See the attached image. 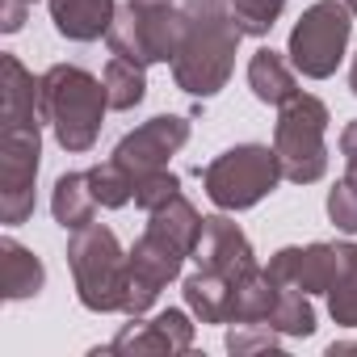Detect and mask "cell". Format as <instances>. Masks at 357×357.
Listing matches in <instances>:
<instances>
[{
	"mask_svg": "<svg viewBox=\"0 0 357 357\" xmlns=\"http://www.w3.org/2000/svg\"><path fill=\"white\" fill-rule=\"evenodd\" d=\"M328 219L336 231L357 236V160H344V176L328 190Z\"/></svg>",
	"mask_w": 357,
	"mask_h": 357,
	"instance_id": "27",
	"label": "cell"
},
{
	"mask_svg": "<svg viewBox=\"0 0 357 357\" xmlns=\"http://www.w3.org/2000/svg\"><path fill=\"white\" fill-rule=\"evenodd\" d=\"M30 5H34V0H30Z\"/></svg>",
	"mask_w": 357,
	"mask_h": 357,
	"instance_id": "35",
	"label": "cell"
},
{
	"mask_svg": "<svg viewBox=\"0 0 357 357\" xmlns=\"http://www.w3.org/2000/svg\"><path fill=\"white\" fill-rule=\"evenodd\" d=\"M55 34L68 43H97L109 34V22L118 13L114 0H47Z\"/></svg>",
	"mask_w": 357,
	"mask_h": 357,
	"instance_id": "15",
	"label": "cell"
},
{
	"mask_svg": "<svg viewBox=\"0 0 357 357\" xmlns=\"http://www.w3.org/2000/svg\"><path fill=\"white\" fill-rule=\"evenodd\" d=\"M227 5H231L236 26L244 30V38H265L278 26L286 0H227Z\"/></svg>",
	"mask_w": 357,
	"mask_h": 357,
	"instance_id": "28",
	"label": "cell"
},
{
	"mask_svg": "<svg viewBox=\"0 0 357 357\" xmlns=\"http://www.w3.org/2000/svg\"><path fill=\"white\" fill-rule=\"evenodd\" d=\"M328 105L315 93H294L290 101L278 105V122H273V151L282 164V176L294 185H315L328 172Z\"/></svg>",
	"mask_w": 357,
	"mask_h": 357,
	"instance_id": "4",
	"label": "cell"
},
{
	"mask_svg": "<svg viewBox=\"0 0 357 357\" xmlns=\"http://www.w3.org/2000/svg\"><path fill=\"white\" fill-rule=\"evenodd\" d=\"M89 185H93V198H97L105 211H122L126 202H135V176H130L114 155L89 168Z\"/></svg>",
	"mask_w": 357,
	"mask_h": 357,
	"instance_id": "25",
	"label": "cell"
},
{
	"mask_svg": "<svg viewBox=\"0 0 357 357\" xmlns=\"http://www.w3.org/2000/svg\"><path fill=\"white\" fill-rule=\"evenodd\" d=\"M101 80H105V97H109V109H135L143 97H147V68L143 63H130V59H122V55H114L109 63H105V72H101Z\"/></svg>",
	"mask_w": 357,
	"mask_h": 357,
	"instance_id": "23",
	"label": "cell"
},
{
	"mask_svg": "<svg viewBox=\"0 0 357 357\" xmlns=\"http://www.w3.org/2000/svg\"><path fill=\"white\" fill-rule=\"evenodd\" d=\"M43 286H47V265L26 244L5 236L0 240V294L9 303H22V298H34Z\"/></svg>",
	"mask_w": 357,
	"mask_h": 357,
	"instance_id": "16",
	"label": "cell"
},
{
	"mask_svg": "<svg viewBox=\"0 0 357 357\" xmlns=\"http://www.w3.org/2000/svg\"><path fill=\"white\" fill-rule=\"evenodd\" d=\"M349 34H353V13H349L344 0H315L294 22L286 55H290L298 76L328 80L349 51Z\"/></svg>",
	"mask_w": 357,
	"mask_h": 357,
	"instance_id": "7",
	"label": "cell"
},
{
	"mask_svg": "<svg viewBox=\"0 0 357 357\" xmlns=\"http://www.w3.org/2000/svg\"><path fill=\"white\" fill-rule=\"evenodd\" d=\"M194 349V319L190 307H164L160 315L143 319L130 315V324H122V332L105 344V353H122V357H139V353H190Z\"/></svg>",
	"mask_w": 357,
	"mask_h": 357,
	"instance_id": "11",
	"label": "cell"
},
{
	"mask_svg": "<svg viewBox=\"0 0 357 357\" xmlns=\"http://www.w3.org/2000/svg\"><path fill=\"white\" fill-rule=\"evenodd\" d=\"M269 324H273L286 340H303V336H311V332H315V307H311V294L282 286V294H278V303H273V311H269Z\"/></svg>",
	"mask_w": 357,
	"mask_h": 357,
	"instance_id": "24",
	"label": "cell"
},
{
	"mask_svg": "<svg viewBox=\"0 0 357 357\" xmlns=\"http://www.w3.org/2000/svg\"><path fill=\"white\" fill-rule=\"evenodd\" d=\"M349 89H353V97H357V55H353V63H349Z\"/></svg>",
	"mask_w": 357,
	"mask_h": 357,
	"instance_id": "33",
	"label": "cell"
},
{
	"mask_svg": "<svg viewBox=\"0 0 357 357\" xmlns=\"http://www.w3.org/2000/svg\"><path fill=\"white\" fill-rule=\"evenodd\" d=\"M190 257H194L198 269H211V273L231 278V282L257 265V252H252L248 236L240 231V223L231 219V211H219V215L202 219V231H198Z\"/></svg>",
	"mask_w": 357,
	"mask_h": 357,
	"instance_id": "12",
	"label": "cell"
},
{
	"mask_svg": "<svg viewBox=\"0 0 357 357\" xmlns=\"http://www.w3.org/2000/svg\"><path fill=\"white\" fill-rule=\"evenodd\" d=\"M185 307L198 324H227V303H231V278H219L211 269H194L181 282Z\"/></svg>",
	"mask_w": 357,
	"mask_h": 357,
	"instance_id": "21",
	"label": "cell"
},
{
	"mask_svg": "<svg viewBox=\"0 0 357 357\" xmlns=\"http://www.w3.org/2000/svg\"><path fill=\"white\" fill-rule=\"evenodd\" d=\"M202 219H206V215H198V206H194L185 194H176V198H168L164 206L147 211V227L160 231V236H168L176 248H185V252H194V240H198V231H202Z\"/></svg>",
	"mask_w": 357,
	"mask_h": 357,
	"instance_id": "22",
	"label": "cell"
},
{
	"mask_svg": "<svg viewBox=\"0 0 357 357\" xmlns=\"http://www.w3.org/2000/svg\"><path fill=\"white\" fill-rule=\"evenodd\" d=\"M185 257H190L185 248H176L168 236H160V231L147 227L130 244V282H126V307H122V315H143L160 298V290L181 273Z\"/></svg>",
	"mask_w": 357,
	"mask_h": 357,
	"instance_id": "9",
	"label": "cell"
},
{
	"mask_svg": "<svg viewBox=\"0 0 357 357\" xmlns=\"http://www.w3.org/2000/svg\"><path fill=\"white\" fill-rule=\"evenodd\" d=\"M97 198H93V185H89V172H63L55 190H51V215L63 231H80L97 219Z\"/></svg>",
	"mask_w": 357,
	"mask_h": 357,
	"instance_id": "19",
	"label": "cell"
},
{
	"mask_svg": "<svg viewBox=\"0 0 357 357\" xmlns=\"http://www.w3.org/2000/svg\"><path fill=\"white\" fill-rule=\"evenodd\" d=\"M185 9L181 0L176 5H164V9H135V5H122L109 22V55H122L130 63H172L176 51H181V38H185Z\"/></svg>",
	"mask_w": 357,
	"mask_h": 357,
	"instance_id": "6",
	"label": "cell"
},
{
	"mask_svg": "<svg viewBox=\"0 0 357 357\" xmlns=\"http://www.w3.org/2000/svg\"><path fill=\"white\" fill-rule=\"evenodd\" d=\"M344 5H349V13H353V17H357V0H344Z\"/></svg>",
	"mask_w": 357,
	"mask_h": 357,
	"instance_id": "34",
	"label": "cell"
},
{
	"mask_svg": "<svg viewBox=\"0 0 357 357\" xmlns=\"http://www.w3.org/2000/svg\"><path fill=\"white\" fill-rule=\"evenodd\" d=\"M176 194H181V176L168 172V168H155V172H147V176L135 181V206L139 211H155Z\"/></svg>",
	"mask_w": 357,
	"mask_h": 357,
	"instance_id": "29",
	"label": "cell"
},
{
	"mask_svg": "<svg viewBox=\"0 0 357 357\" xmlns=\"http://www.w3.org/2000/svg\"><path fill=\"white\" fill-rule=\"evenodd\" d=\"M332 248H336V265L328 282V315L340 328H357V244L340 240Z\"/></svg>",
	"mask_w": 357,
	"mask_h": 357,
	"instance_id": "20",
	"label": "cell"
},
{
	"mask_svg": "<svg viewBox=\"0 0 357 357\" xmlns=\"http://www.w3.org/2000/svg\"><path fill=\"white\" fill-rule=\"evenodd\" d=\"M68 265L76 282V298L93 315H114L126 307V282H130V252L118 244L114 227L89 223L72 231L68 240Z\"/></svg>",
	"mask_w": 357,
	"mask_h": 357,
	"instance_id": "3",
	"label": "cell"
},
{
	"mask_svg": "<svg viewBox=\"0 0 357 357\" xmlns=\"http://www.w3.org/2000/svg\"><path fill=\"white\" fill-rule=\"evenodd\" d=\"M47 122H0V223L22 227L34 215V181Z\"/></svg>",
	"mask_w": 357,
	"mask_h": 357,
	"instance_id": "8",
	"label": "cell"
},
{
	"mask_svg": "<svg viewBox=\"0 0 357 357\" xmlns=\"http://www.w3.org/2000/svg\"><path fill=\"white\" fill-rule=\"evenodd\" d=\"M185 143H190V118H181V114H155V118L139 122L130 135L118 139L114 160L139 181V176H147L155 168H168V160L181 151Z\"/></svg>",
	"mask_w": 357,
	"mask_h": 357,
	"instance_id": "10",
	"label": "cell"
},
{
	"mask_svg": "<svg viewBox=\"0 0 357 357\" xmlns=\"http://www.w3.org/2000/svg\"><path fill=\"white\" fill-rule=\"evenodd\" d=\"M248 89H252V97H257L261 105H282V101H290V97L298 93L294 63H290L282 51H273V47L252 51V59H248Z\"/></svg>",
	"mask_w": 357,
	"mask_h": 357,
	"instance_id": "17",
	"label": "cell"
},
{
	"mask_svg": "<svg viewBox=\"0 0 357 357\" xmlns=\"http://www.w3.org/2000/svg\"><path fill=\"white\" fill-rule=\"evenodd\" d=\"M340 155L344 160H357V118L340 130Z\"/></svg>",
	"mask_w": 357,
	"mask_h": 357,
	"instance_id": "31",
	"label": "cell"
},
{
	"mask_svg": "<svg viewBox=\"0 0 357 357\" xmlns=\"http://www.w3.org/2000/svg\"><path fill=\"white\" fill-rule=\"evenodd\" d=\"M38 105H43V122L51 126L55 143L68 155H84V151H93V143L101 135L109 97H105V80H97L89 68L51 63L43 72Z\"/></svg>",
	"mask_w": 357,
	"mask_h": 357,
	"instance_id": "2",
	"label": "cell"
},
{
	"mask_svg": "<svg viewBox=\"0 0 357 357\" xmlns=\"http://www.w3.org/2000/svg\"><path fill=\"white\" fill-rule=\"evenodd\" d=\"M135 9H164V5H176V0H126Z\"/></svg>",
	"mask_w": 357,
	"mask_h": 357,
	"instance_id": "32",
	"label": "cell"
},
{
	"mask_svg": "<svg viewBox=\"0 0 357 357\" xmlns=\"http://www.w3.org/2000/svg\"><path fill=\"white\" fill-rule=\"evenodd\" d=\"M282 164L269 143H236L202 168V190L219 211H252L278 190Z\"/></svg>",
	"mask_w": 357,
	"mask_h": 357,
	"instance_id": "5",
	"label": "cell"
},
{
	"mask_svg": "<svg viewBox=\"0 0 357 357\" xmlns=\"http://www.w3.org/2000/svg\"><path fill=\"white\" fill-rule=\"evenodd\" d=\"M181 9L190 26H185L181 51L172 59V80L181 93L206 101L227 89L244 30L236 26L227 0H181Z\"/></svg>",
	"mask_w": 357,
	"mask_h": 357,
	"instance_id": "1",
	"label": "cell"
},
{
	"mask_svg": "<svg viewBox=\"0 0 357 357\" xmlns=\"http://www.w3.org/2000/svg\"><path fill=\"white\" fill-rule=\"evenodd\" d=\"M26 13H30V0H0V30L17 34L26 26Z\"/></svg>",
	"mask_w": 357,
	"mask_h": 357,
	"instance_id": "30",
	"label": "cell"
},
{
	"mask_svg": "<svg viewBox=\"0 0 357 357\" xmlns=\"http://www.w3.org/2000/svg\"><path fill=\"white\" fill-rule=\"evenodd\" d=\"M43 76H34L17 55H0V122H43L38 105Z\"/></svg>",
	"mask_w": 357,
	"mask_h": 357,
	"instance_id": "14",
	"label": "cell"
},
{
	"mask_svg": "<svg viewBox=\"0 0 357 357\" xmlns=\"http://www.w3.org/2000/svg\"><path fill=\"white\" fill-rule=\"evenodd\" d=\"M332 265H336V248L332 244H290V248H278L269 257V273L290 286V290H303V294H328V282H332Z\"/></svg>",
	"mask_w": 357,
	"mask_h": 357,
	"instance_id": "13",
	"label": "cell"
},
{
	"mask_svg": "<svg viewBox=\"0 0 357 357\" xmlns=\"http://www.w3.org/2000/svg\"><path fill=\"white\" fill-rule=\"evenodd\" d=\"M282 340H286V336H282L269 319H236V324H227V336H223L227 353H236V357L269 353V349H278Z\"/></svg>",
	"mask_w": 357,
	"mask_h": 357,
	"instance_id": "26",
	"label": "cell"
},
{
	"mask_svg": "<svg viewBox=\"0 0 357 357\" xmlns=\"http://www.w3.org/2000/svg\"><path fill=\"white\" fill-rule=\"evenodd\" d=\"M278 294H282V282H278L269 269L252 265L248 273H240V278L231 282L227 324H236V319H269V311H273Z\"/></svg>",
	"mask_w": 357,
	"mask_h": 357,
	"instance_id": "18",
	"label": "cell"
}]
</instances>
